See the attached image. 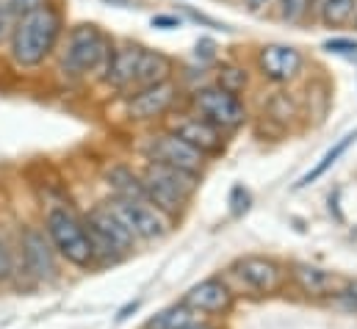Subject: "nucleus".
<instances>
[{
    "mask_svg": "<svg viewBox=\"0 0 357 329\" xmlns=\"http://www.w3.org/2000/svg\"><path fill=\"white\" fill-rule=\"evenodd\" d=\"M178 97V86L172 81L150 86V89H139L130 100H128V116L136 122H147V119H158L164 116L172 102Z\"/></svg>",
    "mask_w": 357,
    "mask_h": 329,
    "instance_id": "9d476101",
    "label": "nucleus"
},
{
    "mask_svg": "<svg viewBox=\"0 0 357 329\" xmlns=\"http://www.w3.org/2000/svg\"><path fill=\"white\" fill-rule=\"evenodd\" d=\"M102 6H114V8H139L142 0H100Z\"/></svg>",
    "mask_w": 357,
    "mask_h": 329,
    "instance_id": "7c9ffc66",
    "label": "nucleus"
},
{
    "mask_svg": "<svg viewBox=\"0 0 357 329\" xmlns=\"http://www.w3.org/2000/svg\"><path fill=\"white\" fill-rule=\"evenodd\" d=\"M11 277H14V254L6 247V241L0 238V282H6Z\"/></svg>",
    "mask_w": 357,
    "mask_h": 329,
    "instance_id": "393cba45",
    "label": "nucleus"
},
{
    "mask_svg": "<svg viewBox=\"0 0 357 329\" xmlns=\"http://www.w3.org/2000/svg\"><path fill=\"white\" fill-rule=\"evenodd\" d=\"M20 254L22 268L36 282H50L59 274V254L50 244L47 233L39 227H22L20 233Z\"/></svg>",
    "mask_w": 357,
    "mask_h": 329,
    "instance_id": "423d86ee",
    "label": "nucleus"
},
{
    "mask_svg": "<svg viewBox=\"0 0 357 329\" xmlns=\"http://www.w3.org/2000/svg\"><path fill=\"white\" fill-rule=\"evenodd\" d=\"M324 50L338 53V56H352V53H357V42H349V39H330V42L324 45Z\"/></svg>",
    "mask_w": 357,
    "mask_h": 329,
    "instance_id": "cd10ccee",
    "label": "nucleus"
},
{
    "mask_svg": "<svg viewBox=\"0 0 357 329\" xmlns=\"http://www.w3.org/2000/svg\"><path fill=\"white\" fill-rule=\"evenodd\" d=\"M230 271L238 277V282L252 291L255 296H268V293H277L285 280H288V271L274 260V257H266V254H244L238 257Z\"/></svg>",
    "mask_w": 357,
    "mask_h": 329,
    "instance_id": "39448f33",
    "label": "nucleus"
},
{
    "mask_svg": "<svg viewBox=\"0 0 357 329\" xmlns=\"http://www.w3.org/2000/svg\"><path fill=\"white\" fill-rule=\"evenodd\" d=\"M258 67L264 72V78L274 83L294 81L302 70V53L291 45H264L258 53Z\"/></svg>",
    "mask_w": 357,
    "mask_h": 329,
    "instance_id": "9b49d317",
    "label": "nucleus"
},
{
    "mask_svg": "<svg viewBox=\"0 0 357 329\" xmlns=\"http://www.w3.org/2000/svg\"><path fill=\"white\" fill-rule=\"evenodd\" d=\"M321 20L324 25L330 28H338V25H347L355 14V0H321Z\"/></svg>",
    "mask_w": 357,
    "mask_h": 329,
    "instance_id": "412c9836",
    "label": "nucleus"
},
{
    "mask_svg": "<svg viewBox=\"0 0 357 329\" xmlns=\"http://www.w3.org/2000/svg\"><path fill=\"white\" fill-rule=\"evenodd\" d=\"M105 205L136 236V241H158V238L169 236V230H172V219H167L147 199H119V197H114Z\"/></svg>",
    "mask_w": 357,
    "mask_h": 329,
    "instance_id": "20e7f679",
    "label": "nucleus"
},
{
    "mask_svg": "<svg viewBox=\"0 0 357 329\" xmlns=\"http://www.w3.org/2000/svg\"><path fill=\"white\" fill-rule=\"evenodd\" d=\"M172 75V61L158 53V50H142V59H139V67H136V78L133 86L139 89H150V86H158V83H167Z\"/></svg>",
    "mask_w": 357,
    "mask_h": 329,
    "instance_id": "f3484780",
    "label": "nucleus"
},
{
    "mask_svg": "<svg viewBox=\"0 0 357 329\" xmlns=\"http://www.w3.org/2000/svg\"><path fill=\"white\" fill-rule=\"evenodd\" d=\"M230 205H233V216L247 213V208H250V194H247L244 185H236V188H233V194H230Z\"/></svg>",
    "mask_w": 357,
    "mask_h": 329,
    "instance_id": "a878e982",
    "label": "nucleus"
},
{
    "mask_svg": "<svg viewBox=\"0 0 357 329\" xmlns=\"http://www.w3.org/2000/svg\"><path fill=\"white\" fill-rule=\"evenodd\" d=\"M194 105H197V111L202 114V119L211 122V125L219 128V130H222V128L233 130V128L244 125V119H247V111H244L241 100H238L236 94L222 91L219 86L199 89V91L194 94Z\"/></svg>",
    "mask_w": 357,
    "mask_h": 329,
    "instance_id": "0eeeda50",
    "label": "nucleus"
},
{
    "mask_svg": "<svg viewBox=\"0 0 357 329\" xmlns=\"http://www.w3.org/2000/svg\"><path fill=\"white\" fill-rule=\"evenodd\" d=\"M144 177L155 180L158 185L169 188L172 194H178L183 202H188L199 185V174H191V171H183V169H172V166H161V164H150L144 169Z\"/></svg>",
    "mask_w": 357,
    "mask_h": 329,
    "instance_id": "dca6fc26",
    "label": "nucleus"
},
{
    "mask_svg": "<svg viewBox=\"0 0 357 329\" xmlns=\"http://www.w3.org/2000/svg\"><path fill=\"white\" fill-rule=\"evenodd\" d=\"M11 6H14V11H17V17H25V14L42 8L45 0H11Z\"/></svg>",
    "mask_w": 357,
    "mask_h": 329,
    "instance_id": "c85d7f7f",
    "label": "nucleus"
},
{
    "mask_svg": "<svg viewBox=\"0 0 357 329\" xmlns=\"http://www.w3.org/2000/svg\"><path fill=\"white\" fill-rule=\"evenodd\" d=\"M271 0H247V8L252 11V14H258V11H264Z\"/></svg>",
    "mask_w": 357,
    "mask_h": 329,
    "instance_id": "2f4dec72",
    "label": "nucleus"
},
{
    "mask_svg": "<svg viewBox=\"0 0 357 329\" xmlns=\"http://www.w3.org/2000/svg\"><path fill=\"white\" fill-rule=\"evenodd\" d=\"M335 296H338V299H341V302H344L349 310H355V313H357V280H347Z\"/></svg>",
    "mask_w": 357,
    "mask_h": 329,
    "instance_id": "bb28decb",
    "label": "nucleus"
},
{
    "mask_svg": "<svg viewBox=\"0 0 357 329\" xmlns=\"http://www.w3.org/2000/svg\"><path fill=\"white\" fill-rule=\"evenodd\" d=\"M61 36V17L53 6H42L17 20L11 33V59L20 67H39L53 50Z\"/></svg>",
    "mask_w": 357,
    "mask_h": 329,
    "instance_id": "f257e3e1",
    "label": "nucleus"
},
{
    "mask_svg": "<svg viewBox=\"0 0 357 329\" xmlns=\"http://www.w3.org/2000/svg\"><path fill=\"white\" fill-rule=\"evenodd\" d=\"M105 183L119 199H144V183L142 177L128 166H111L105 169Z\"/></svg>",
    "mask_w": 357,
    "mask_h": 329,
    "instance_id": "a211bd4d",
    "label": "nucleus"
},
{
    "mask_svg": "<svg viewBox=\"0 0 357 329\" xmlns=\"http://www.w3.org/2000/svg\"><path fill=\"white\" fill-rule=\"evenodd\" d=\"M84 222H86L89 230H94L97 236H102L108 244H114L122 254L133 252V247H136V236H133V233L114 216V211H111L105 202L97 205V208H91L89 216H86Z\"/></svg>",
    "mask_w": 357,
    "mask_h": 329,
    "instance_id": "ddd939ff",
    "label": "nucleus"
},
{
    "mask_svg": "<svg viewBox=\"0 0 357 329\" xmlns=\"http://www.w3.org/2000/svg\"><path fill=\"white\" fill-rule=\"evenodd\" d=\"M139 59H142V47H133V45H125V47H116L108 59V67L102 72V81L114 89H128L133 86L136 78V67H139Z\"/></svg>",
    "mask_w": 357,
    "mask_h": 329,
    "instance_id": "2eb2a0df",
    "label": "nucleus"
},
{
    "mask_svg": "<svg viewBox=\"0 0 357 329\" xmlns=\"http://www.w3.org/2000/svg\"><path fill=\"white\" fill-rule=\"evenodd\" d=\"M355 141H357V130H355V133H347V136H344V139H341V141H338L333 150H327V153H324V158L313 166V169H310L305 177H299V180H296V185H294V188H305V185L316 183V180H319V177H321V174H324L330 166L335 164V161H338V158H341V155H344V153H347V150L355 144Z\"/></svg>",
    "mask_w": 357,
    "mask_h": 329,
    "instance_id": "6ab92c4d",
    "label": "nucleus"
},
{
    "mask_svg": "<svg viewBox=\"0 0 357 329\" xmlns=\"http://www.w3.org/2000/svg\"><path fill=\"white\" fill-rule=\"evenodd\" d=\"M244 86H247V72H244L241 67L227 64V67L219 70V89H222V91H227V94H238Z\"/></svg>",
    "mask_w": 357,
    "mask_h": 329,
    "instance_id": "4be33fe9",
    "label": "nucleus"
},
{
    "mask_svg": "<svg viewBox=\"0 0 357 329\" xmlns=\"http://www.w3.org/2000/svg\"><path fill=\"white\" fill-rule=\"evenodd\" d=\"M183 305L191 307L194 313H199L202 319L208 316H227L236 305V293L233 288L222 280V277H208L197 285H191L183 296Z\"/></svg>",
    "mask_w": 357,
    "mask_h": 329,
    "instance_id": "1a4fd4ad",
    "label": "nucleus"
},
{
    "mask_svg": "<svg viewBox=\"0 0 357 329\" xmlns=\"http://www.w3.org/2000/svg\"><path fill=\"white\" fill-rule=\"evenodd\" d=\"M153 25H158V28H178L180 20H178V17H167V14H158V17H153Z\"/></svg>",
    "mask_w": 357,
    "mask_h": 329,
    "instance_id": "c756f323",
    "label": "nucleus"
},
{
    "mask_svg": "<svg viewBox=\"0 0 357 329\" xmlns=\"http://www.w3.org/2000/svg\"><path fill=\"white\" fill-rule=\"evenodd\" d=\"M144 155L150 158V164L172 166V169H183L191 174H199L205 164V155L197 153L191 144H185L178 133H164V136L150 139V144L144 147Z\"/></svg>",
    "mask_w": 357,
    "mask_h": 329,
    "instance_id": "6e6552de",
    "label": "nucleus"
},
{
    "mask_svg": "<svg viewBox=\"0 0 357 329\" xmlns=\"http://www.w3.org/2000/svg\"><path fill=\"white\" fill-rule=\"evenodd\" d=\"M355 28H357V14H355Z\"/></svg>",
    "mask_w": 357,
    "mask_h": 329,
    "instance_id": "473e14b6",
    "label": "nucleus"
},
{
    "mask_svg": "<svg viewBox=\"0 0 357 329\" xmlns=\"http://www.w3.org/2000/svg\"><path fill=\"white\" fill-rule=\"evenodd\" d=\"M17 11H14V6H11V0H0V45L6 42V39H11V33H14V28H17Z\"/></svg>",
    "mask_w": 357,
    "mask_h": 329,
    "instance_id": "5701e85b",
    "label": "nucleus"
},
{
    "mask_svg": "<svg viewBox=\"0 0 357 329\" xmlns=\"http://www.w3.org/2000/svg\"><path fill=\"white\" fill-rule=\"evenodd\" d=\"M111 42L97 25H75L67 33V45L61 53L64 70L73 75H89V72H105L111 59Z\"/></svg>",
    "mask_w": 357,
    "mask_h": 329,
    "instance_id": "7ed1b4c3",
    "label": "nucleus"
},
{
    "mask_svg": "<svg viewBox=\"0 0 357 329\" xmlns=\"http://www.w3.org/2000/svg\"><path fill=\"white\" fill-rule=\"evenodd\" d=\"M45 233L59 257L73 263L75 268H89L94 266V252H91L89 233L84 219H78L67 208H53L45 216Z\"/></svg>",
    "mask_w": 357,
    "mask_h": 329,
    "instance_id": "f03ea898",
    "label": "nucleus"
},
{
    "mask_svg": "<svg viewBox=\"0 0 357 329\" xmlns=\"http://www.w3.org/2000/svg\"><path fill=\"white\" fill-rule=\"evenodd\" d=\"M310 0H280V17L288 22H299L307 14Z\"/></svg>",
    "mask_w": 357,
    "mask_h": 329,
    "instance_id": "b1692460",
    "label": "nucleus"
},
{
    "mask_svg": "<svg viewBox=\"0 0 357 329\" xmlns=\"http://www.w3.org/2000/svg\"><path fill=\"white\" fill-rule=\"evenodd\" d=\"M197 321H202V316L199 313H194L191 307H185L183 302L175 305V307H167L164 313H158L147 329H185L191 327V324H197Z\"/></svg>",
    "mask_w": 357,
    "mask_h": 329,
    "instance_id": "aec40b11",
    "label": "nucleus"
},
{
    "mask_svg": "<svg viewBox=\"0 0 357 329\" xmlns=\"http://www.w3.org/2000/svg\"><path fill=\"white\" fill-rule=\"evenodd\" d=\"M288 277H291L294 285H296L305 296H310V299L333 296V293H338L341 285H344L335 271H327V268L313 266V263H294L291 271H288Z\"/></svg>",
    "mask_w": 357,
    "mask_h": 329,
    "instance_id": "f8f14e48",
    "label": "nucleus"
},
{
    "mask_svg": "<svg viewBox=\"0 0 357 329\" xmlns=\"http://www.w3.org/2000/svg\"><path fill=\"white\" fill-rule=\"evenodd\" d=\"M175 133H178L185 144H191L197 153H202V155H213V153H222L225 150L222 130L213 128L205 119H185V122H180Z\"/></svg>",
    "mask_w": 357,
    "mask_h": 329,
    "instance_id": "4468645a",
    "label": "nucleus"
}]
</instances>
